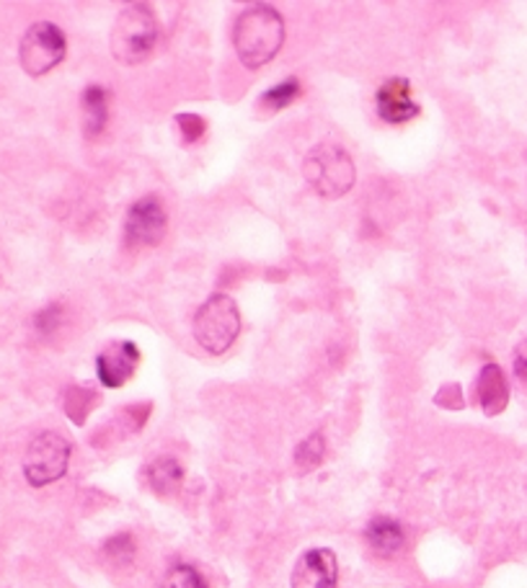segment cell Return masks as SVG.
Returning <instances> with one entry per match:
<instances>
[{
    "label": "cell",
    "instance_id": "1",
    "mask_svg": "<svg viewBox=\"0 0 527 588\" xmlns=\"http://www.w3.org/2000/svg\"><path fill=\"white\" fill-rule=\"evenodd\" d=\"M282 42H285V21L272 5H254L235 21L233 44L246 68H262L270 63Z\"/></svg>",
    "mask_w": 527,
    "mask_h": 588
},
{
    "label": "cell",
    "instance_id": "2",
    "mask_svg": "<svg viewBox=\"0 0 527 588\" xmlns=\"http://www.w3.org/2000/svg\"><path fill=\"white\" fill-rule=\"evenodd\" d=\"M158 42V21L151 5L132 3L124 9L111 29V55L124 65H138L147 59Z\"/></svg>",
    "mask_w": 527,
    "mask_h": 588
},
{
    "label": "cell",
    "instance_id": "3",
    "mask_svg": "<svg viewBox=\"0 0 527 588\" xmlns=\"http://www.w3.org/2000/svg\"><path fill=\"white\" fill-rule=\"evenodd\" d=\"M303 176L323 199H339L354 186V163L339 145L323 143L306 155Z\"/></svg>",
    "mask_w": 527,
    "mask_h": 588
},
{
    "label": "cell",
    "instance_id": "4",
    "mask_svg": "<svg viewBox=\"0 0 527 588\" xmlns=\"http://www.w3.org/2000/svg\"><path fill=\"white\" fill-rule=\"evenodd\" d=\"M241 331V315L228 295H212L195 318L197 344L210 354H222L233 346Z\"/></svg>",
    "mask_w": 527,
    "mask_h": 588
},
{
    "label": "cell",
    "instance_id": "5",
    "mask_svg": "<svg viewBox=\"0 0 527 588\" xmlns=\"http://www.w3.org/2000/svg\"><path fill=\"white\" fill-rule=\"evenodd\" d=\"M68 459H70L68 439L55 434V431L40 434L32 444H29L24 459L26 480L36 488L50 486V482L61 480L65 470H68Z\"/></svg>",
    "mask_w": 527,
    "mask_h": 588
},
{
    "label": "cell",
    "instance_id": "6",
    "mask_svg": "<svg viewBox=\"0 0 527 588\" xmlns=\"http://www.w3.org/2000/svg\"><path fill=\"white\" fill-rule=\"evenodd\" d=\"M65 57V36L55 24H34L24 34L19 47V59L24 73L32 78H40L44 73H50L55 65H61Z\"/></svg>",
    "mask_w": 527,
    "mask_h": 588
},
{
    "label": "cell",
    "instance_id": "7",
    "mask_svg": "<svg viewBox=\"0 0 527 588\" xmlns=\"http://www.w3.org/2000/svg\"><path fill=\"white\" fill-rule=\"evenodd\" d=\"M166 235V210L155 197L140 199L130 207L124 222V237L138 245H155Z\"/></svg>",
    "mask_w": 527,
    "mask_h": 588
},
{
    "label": "cell",
    "instance_id": "8",
    "mask_svg": "<svg viewBox=\"0 0 527 588\" xmlns=\"http://www.w3.org/2000/svg\"><path fill=\"white\" fill-rule=\"evenodd\" d=\"M337 557L331 550H310L293 570V588H337Z\"/></svg>",
    "mask_w": 527,
    "mask_h": 588
},
{
    "label": "cell",
    "instance_id": "9",
    "mask_svg": "<svg viewBox=\"0 0 527 588\" xmlns=\"http://www.w3.org/2000/svg\"><path fill=\"white\" fill-rule=\"evenodd\" d=\"M377 114L393 124L408 122L419 114V107L411 99V86L404 78H391L388 84H383L377 91Z\"/></svg>",
    "mask_w": 527,
    "mask_h": 588
},
{
    "label": "cell",
    "instance_id": "10",
    "mask_svg": "<svg viewBox=\"0 0 527 588\" xmlns=\"http://www.w3.org/2000/svg\"><path fill=\"white\" fill-rule=\"evenodd\" d=\"M140 359V352L135 344L124 341V344H111L107 352L99 354L96 359V369H99V379L107 387H120L122 382H128L132 371H135V364Z\"/></svg>",
    "mask_w": 527,
    "mask_h": 588
},
{
    "label": "cell",
    "instance_id": "11",
    "mask_svg": "<svg viewBox=\"0 0 527 588\" xmlns=\"http://www.w3.org/2000/svg\"><path fill=\"white\" fill-rule=\"evenodd\" d=\"M509 390H507V379H504L502 369L496 364H486L479 375V400L484 406V411L488 415L502 413L504 406H507Z\"/></svg>",
    "mask_w": 527,
    "mask_h": 588
},
{
    "label": "cell",
    "instance_id": "12",
    "mask_svg": "<svg viewBox=\"0 0 527 588\" xmlns=\"http://www.w3.org/2000/svg\"><path fill=\"white\" fill-rule=\"evenodd\" d=\"M365 537L377 555H393L404 545V530H400L398 521L393 519L370 521Z\"/></svg>",
    "mask_w": 527,
    "mask_h": 588
},
{
    "label": "cell",
    "instance_id": "13",
    "mask_svg": "<svg viewBox=\"0 0 527 588\" xmlns=\"http://www.w3.org/2000/svg\"><path fill=\"white\" fill-rule=\"evenodd\" d=\"M84 117H86V135H99L107 124V91L99 86L86 88L84 93Z\"/></svg>",
    "mask_w": 527,
    "mask_h": 588
},
{
    "label": "cell",
    "instance_id": "14",
    "mask_svg": "<svg viewBox=\"0 0 527 588\" xmlns=\"http://www.w3.org/2000/svg\"><path fill=\"white\" fill-rule=\"evenodd\" d=\"M184 478L182 465L176 459H155V463L147 467V482H151L153 490L158 493H171V490L179 488V482Z\"/></svg>",
    "mask_w": 527,
    "mask_h": 588
},
{
    "label": "cell",
    "instance_id": "15",
    "mask_svg": "<svg viewBox=\"0 0 527 588\" xmlns=\"http://www.w3.org/2000/svg\"><path fill=\"white\" fill-rule=\"evenodd\" d=\"M161 588H207L199 573L191 565H174L163 578Z\"/></svg>",
    "mask_w": 527,
    "mask_h": 588
},
{
    "label": "cell",
    "instance_id": "16",
    "mask_svg": "<svg viewBox=\"0 0 527 588\" xmlns=\"http://www.w3.org/2000/svg\"><path fill=\"white\" fill-rule=\"evenodd\" d=\"M323 459V436L321 434H314L310 439H306L298 446V454H295V463H298L300 467H306V470H310V467H316L318 463Z\"/></svg>",
    "mask_w": 527,
    "mask_h": 588
},
{
    "label": "cell",
    "instance_id": "17",
    "mask_svg": "<svg viewBox=\"0 0 527 588\" xmlns=\"http://www.w3.org/2000/svg\"><path fill=\"white\" fill-rule=\"evenodd\" d=\"M298 91H300L298 80L289 78V80H285V84H279L277 88H272V91H266L264 93V103L270 109H282V107H287V103H293V99L298 96Z\"/></svg>",
    "mask_w": 527,
    "mask_h": 588
},
{
    "label": "cell",
    "instance_id": "18",
    "mask_svg": "<svg viewBox=\"0 0 527 588\" xmlns=\"http://www.w3.org/2000/svg\"><path fill=\"white\" fill-rule=\"evenodd\" d=\"M103 553H107L117 565H122V563H130L132 561V553H135V545H132L130 534H120V537H114V540L107 542Z\"/></svg>",
    "mask_w": 527,
    "mask_h": 588
},
{
    "label": "cell",
    "instance_id": "19",
    "mask_svg": "<svg viewBox=\"0 0 527 588\" xmlns=\"http://www.w3.org/2000/svg\"><path fill=\"white\" fill-rule=\"evenodd\" d=\"M179 126H182L184 137H187L189 143H195V140L202 137V132H205V122L199 117H195V114H182L179 117Z\"/></svg>",
    "mask_w": 527,
    "mask_h": 588
},
{
    "label": "cell",
    "instance_id": "20",
    "mask_svg": "<svg viewBox=\"0 0 527 588\" xmlns=\"http://www.w3.org/2000/svg\"><path fill=\"white\" fill-rule=\"evenodd\" d=\"M515 371L517 377L523 379V382H527V341H523L515 354Z\"/></svg>",
    "mask_w": 527,
    "mask_h": 588
},
{
    "label": "cell",
    "instance_id": "21",
    "mask_svg": "<svg viewBox=\"0 0 527 588\" xmlns=\"http://www.w3.org/2000/svg\"><path fill=\"white\" fill-rule=\"evenodd\" d=\"M57 308H50V310H44L40 318H36V329L40 331H52L57 325Z\"/></svg>",
    "mask_w": 527,
    "mask_h": 588
}]
</instances>
